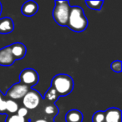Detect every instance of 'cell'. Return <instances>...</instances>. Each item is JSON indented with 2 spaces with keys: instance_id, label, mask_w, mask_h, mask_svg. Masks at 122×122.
Listing matches in <instances>:
<instances>
[{
  "instance_id": "cell-1",
  "label": "cell",
  "mask_w": 122,
  "mask_h": 122,
  "mask_svg": "<svg viewBox=\"0 0 122 122\" xmlns=\"http://www.w3.org/2000/svg\"><path fill=\"white\" fill-rule=\"evenodd\" d=\"M88 26V20L83 9L80 6H72L70 8L67 27L77 33L83 32Z\"/></svg>"
},
{
  "instance_id": "cell-2",
  "label": "cell",
  "mask_w": 122,
  "mask_h": 122,
  "mask_svg": "<svg viewBox=\"0 0 122 122\" xmlns=\"http://www.w3.org/2000/svg\"><path fill=\"white\" fill-rule=\"evenodd\" d=\"M51 88L57 92L59 96H65L70 95L73 90L74 80L70 75L59 74L53 78Z\"/></svg>"
},
{
  "instance_id": "cell-3",
  "label": "cell",
  "mask_w": 122,
  "mask_h": 122,
  "mask_svg": "<svg viewBox=\"0 0 122 122\" xmlns=\"http://www.w3.org/2000/svg\"><path fill=\"white\" fill-rule=\"evenodd\" d=\"M55 6L53 10L54 20L59 26H67L71 6L68 1H55Z\"/></svg>"
},
{
  "instance_id": "cell-4",
  "label": "cell",
  "mask_w": 122,
  "mask_h": 122,
  "mask_svg": "<svg viewBox=\"0 0 122 122\" xmlns=\"http://www.w3.org/2000/svg\"><path fill=\"white\" fill-rule=\"evenodd\" d=\"M39 75L36 70L33 69H25L20 73L19 80L23 85L29 87H33L39 82Z\"/></svg>"
},
{
  "instance_id": "cell-5",
  "label": "cell",
  "mask_w": 122,
  "mask_h": 122,
  "mask_svg": "<svg viewBox=\"0 0 122 122\" xmlns=\"http://www.w3.org/2000/svg\"><path fill=\"white\" fill-rule=\"evenodd\" d=\"M22 100L24 108H26L27 110H34L40 104L41 96L38 91L34 90H29Z\"/></svg>"
},
{
  "instance_id": "cell-6",
  "label": "cell",
  "mask_w": 122,
  "mask_h": 122,
  "mask_svg": "<svg viewBox=\"0 0 122 122\" xmlns=\"http://www.w3.org/2000/svg\"><path fill=\"white\" fill-rule=\"evenodd\" d=\"M29 88L26 85H23L21 83H17L15 85H12L8 90L6 95L10 98V100H19L23 99L24 96L28 93Z\"/></svg>"
},
{
  "instance_id": "cell-7",
  "label": "cell",
  "mask_w": 122,
  "mask_h": 122,
  "mask_svg": "<svg viewBox=\"0 0 122 122\" xmlns=\"http://www.w3.org/2000/svg\"><path fill=\"white\" fill-rule=\"evenodd\" d=\"M15 62L11 53L10 48L6 46L0 49V65L1 66H11Z\"/></svg>"
},
{
  "instance_id": "cell-8",
  "label": "cell",
  "mask_w": 122,
  "mask_h": 122,
  "mask_svg": "<svg viewBox=\"0 0 122 122\" xmlns=\"http://www.w3.org/2000/svg\"><path fill=\"white\" fill-rule=\"evenodd\" d=\"M9 48H10L12 55L15 61L22 59L25 56L26 52H27L25 45L22 43H14L11 45H9Z\"/></svg>"
},
{
  "instance_id": "cell-9",
  "label": "cell",
  "mask_w": 122,
  "mask_h": 122,
  "mask_svg": "<svg viewBox=\"0 0 122 122\" xmlns=\"http://www.w3.org/2000/svg\"><path fill=\"white\" fill-rule=\"evenodd\" d=\"M38 10H39V5L34 1H27L21 7V13L26 17L35 15Z\"/></svg>"
},
{
  "instance_id": "cell-10",
  "label": "cell",
  "mask_w": 122,
  "mask_h": 122,
  "mask_svg": "<svg viewBox=\"0 0 122 122\" xmlns=\"http://www.w3.org/2000/svg\"><path fill=\"white\" fill-rule=\"evenodd\" d=\"M105 122H121V110L110 108L105 112Z\"/></svg>"
},
{
  "instance_id": "cell-11",
  "label": "cell",
  "mask_w": 122,
  "mask_h": 122,
  "mask_svg": "<svg viewBox=\"0 0 122 122\" xmlns=\"http://www.w3.org/2000/svg\"><path fill=\"white\" fill-rule=\"evenodd\" d=\"M14 29V24L9 17L0 19V34H9Z\"/></svg>"
},
{
  "instance_id": "cell-12",
  "label": "cell",
  "mask_w": 122,
  "mask_h": 122,
  "mask_svg": "<svg viewBox=\"0 0 122 122\" xmlns=\"http://www.w3.org/2000/svg\"><path fill=\"white\" fill-rule=\"evenodd\" d=\"M65 119L67 122H81L83 120V115L80 110H71L66 114Z\"/></svg>"
},
{
  "instance_id": "cell-13",
  "label": "cell",
  "mask_w": 122,
  "mask_h": 122,
  "mask_svg": "<svg viewBox=\"0 0 122 122\" xmlns=\"http://www.w3.org/2000/svg\"><path fill=\"white\" fill-rule=\"evenodd\" d=\"M18 110H19V105L17 102L13 100H6V111L11 114H14L17 113Z\"/></svg>"
},
{
  "instance_id": "cell-14",
  "label": "cell",
  "mask_w": 122,
  "mask_h": 122,
  "mask_svg": "<svg viewBox=\"0 0 122 122\" xmlns=\"http://www.w3.org/2000/svg\"><path fill=\"white\" fill-rule=\"evenodd\" d=\"M59 97V96L57 94V92H56L53 88H50L49 90H48L47 92L45 93V95H44V100H49V101L55 102L56 100H58Z\"/></svg>"
},
{
  "instance_id": "cell-15",
  "label": "cell",
  "mask_w": 122,
  "mask_h": 122,
  "mask_svg": "<svg viewBox=\"0 0 122 122\" xmlns=\"http://www.w3.org/2000/svg\"><path fill=\"white\" fill-rule=\"evenodd\" d=\"M85 4L90 9L93 10H100L102 8L104 2L103 1H86Z\"/></svg>"
},
{
  "instance_id": "cell-16",
  "label": "cell",
  "mask_w": 122,
  "mask_h": 122,
  "mask_svg": "<svg viewBox=\"0 0 122 122\" xmlns=\"http://www.w3.org/2000/svg\"><path fill=\"white\" fill-rule=\"evenodd\" d=\"M44 113L48 115H57L58 113V108L55 105H48L45 106L44 108Z\"/></svg>"
},
{
  "instance_id": "cell-17",
  "label": "cell",
  "mask_w": 122,
  "mask_h": 122,
  "mask_svg": "<svg viewBox=\"0 0 122 122\" xmlns=\"http://www.w3.org/2000/svg\"><path fill=\"white\" fill-rule=\"evenodd\" d=\"M93 122H105V112L104 111H97L94 114Z\"/></svg>"
},
{
  "instance_id": "cell-18",
  "label": "cell",
  "mask_w": 122,
  "mask_h": 122,
  "mask_svg": "<svg viewBox=\"0 0 122 122\" xmlns=\"http://www.w3.org/2000/svg\"><path fill=\"white\" fill-rule=\"evenodd\" d=\"M110 68L113 70L114 72H116V73H120L122 70V64L120 60H115L114 61L113 63L110 65Z\"/></svg>"
},
{
  "instance_id": "cell-19",
  "label": "cell",
  "mask_w": 122,
  "mask_h": 122,
  "mask_svg": "<svg viewBox=\"0 0 122 122\" xmlns=\"http://www.w3.org/2000/svg\"><path fill=\"white\" fill-rule=\"evenodd\" d=\"M6 122H25V118H22L18 115H12L7 117Z\"/></svg>"
},
{
  "instance_id": "cell-20",
  "label": "cell",
  "mask_w": 122,
  "mask_h": 122,
  "mask_svg": "<svg viewBox=\"0 0 122 122\" xmlns=\"http://www.w3.org/2000/svg\"><path fill=\"white\" fill-rule=\"evenodd\" d=\"M6 111V100L0 95V114H4Z\"/></svg>"
},
{
  "instance_id": "cell-21",
  "label": "cell",
  "mask_w": 122,
  "mask_h": 122,
  "mask_svg": "<svg viewBox=\"0 0 122 122\" xmlns=\"http://www.w3.org/2000/svg\"><path fill=\"white\" fill-rule=\"evenodd\" d=\"M17 115L19 116L22 117V118H25V116L28 115V110L24 107H21V108H19L17 111Z\"/></svg>"
},
{
  "instance_id": "cell-22",
  "label": "cell",
  "mask_w": 122,
  "mask_h": 122,
  "mask_svg": "<svg viewBox=\"0 0 122 122\" xmlns=\"http://www.w3.org/2000/svg\"><path fill=\"white\" fill-rule=\"evenodd\" d=\"M34 122H48L46 120H44V119H39V120H35Z\"/></svg>"
},
{
  "instance_id": "cell-23",
  "label": "cell",
  "mask_w": 122,
  "mask_h": 122,
  "mask_svg": "<svg viewBox=\"0 0 122 122\" xmlns=\"http://www.w3.org/2000/svg\"><path fill=\"white\" fill-rule=\"evenodd\" d=\"M2 10H3V9H2V4H1V3H0V15H1V14H2Z\"/></svg>"
}]
</instances>
